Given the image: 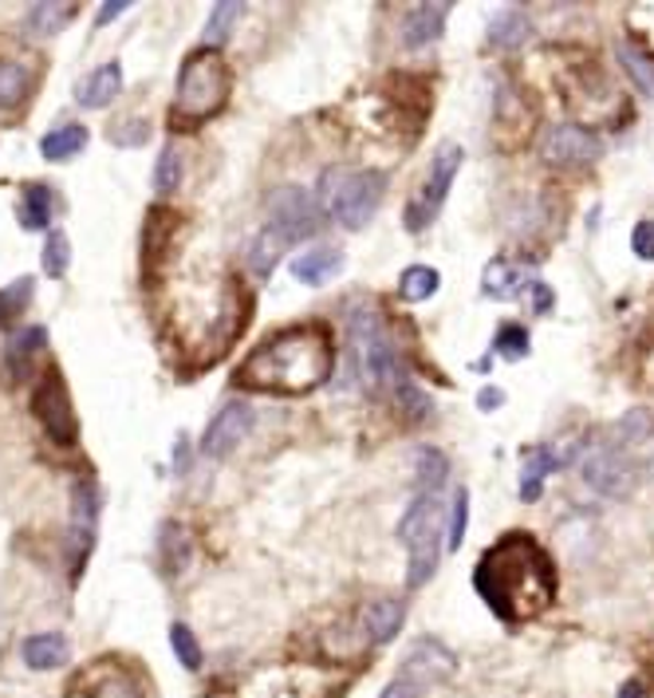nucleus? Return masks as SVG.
I'll return each instance as SVG.
<instances>
[{"label": "nucleus", "instance_id": "ea45409f", "mask_svg": "<svg viewBox=\"0 0 654 698\" xmlns=\"http://www.w3.org/2000/svg\"><path fill=\"white\" fill-rule=\"evenodd\" d=\"M466 525H469V493L454 490V510H449V548H458L466 541Z\"/></svg>", "mask_w": 654, "mask_h": 698}, {"label": "nucleus", "instance_id": "bb28decb", "mask_svg": "<svg viewBox=\"0 0 654 698\" xmlns=\"http://www.w3.org/2000/svg\"><path fill=\"white\" fill-rule=\"evenodd\" d=\"M189 557V537L182 533V525H162L159 528V568L166 576H178L182 565Z\"/></svg>", "mask_w": 654, "mask_h": 698}, {"label": "nucleus", "instance_id": "5701e85b", "mask_svg": "<svg viewBox=\"0 0 654 698\" xmlns=\"http://www.w3.org/2000/svg\"><path fill=\"white\" fill-rule=\"evenodd\" d=\"M556 466H560V458H556L548 446H536V450H528V458H524V470H521V501H541L544 473H552Z\"/></svg>", "mask_w": 654, "mask_h": 698}, {"label": "nucleus", "instance_id": "412c9836", "mask_svg": "<svg viewBox=\"0 0 654 698\" xmlns=\"http://www.w3.org/2000/svg\"><path fill=\"white\" fill-rule=\"evenodd\" d=\"M615 56H619V64H623L626 79L639 87V95L654 99V59L646 56L643 47H639L631 36H619L615 40Z\"/></svg>", "mask_w": 654, "mask_h": 698}, {"label": "nucleus", "instance_id": "cd10ccee", "mask_svg": "<svg viewBox=\"0 0 654 698\" xmlns=\"http://www.w3.org/2000/svg\"><path fill=\"white\" fill-rule=\"evenodd\" d=\"M438 288H442V276H438V269H430V264H411V269L399 276V293L411 304L430 301Z\"/></svg>", "mask_w": 654, "mask_h": 698}, {"label": "nucleus", "instance_id": "a18cd8bd", "mask_svg": "<svg viewBox=\"0 0 654 698\" xmlns=\"http://www.w3.org/2000/svg\"><path fill=\"white\" fill-rule=\"evenodd\" d=\"M127 9H131V0H107V4H99V17H95V24H111V20H119Z\"/></svg>", "mask_w": 654, "mask_h": 698}, {"label": "nucleus", "instance_id": "a878e982", "mask_svg": "<svg viewBox=\"0 0 654 698\" xmlns=\"http://www.w3.org/2000/svg\"><path fill=\"white\" fill-rule=\"evenodd\" d=\"M75 12H79V4H72V0H59V4L44 0V4H32L29 9V29L40 32V36H56L59 29L72 24Z\"/></svg>", "mask_w": 654, "mask_h": 698}, {"label": "nucleus", "instance_id": "9d476101", "mask_svg": "<svg viewBox=\"0 0 654 698\" xmlns=\"http://www.w3.org/2000/svg\"><path fill=\"white\" fill-rule=\"evenodd\" d=\"M541 154L548 166H588V162H596L603 154V142H599V134L584 131V127L560 123L544 134Z\"/></svg>", "mask_w": 654, "mask_h": 698}, {"label": "nucleus", "instance_id": "b1692460", "mask_svg": "<svg viewBox=\"0 0 654 698\" xmlns=\"http://www.w3.org/2000/svg\"><path fill=\"white\" fill-rule=\"evenodd\" d=\"M87 146V127L79 123H67V127H56V131H47L44 142H40V154H44L47 162H64V159H75V154Z\"/></svg>", "mask_w": 654, "mask_h": 698}, {"label": "nucleus", "instance_id": "a211bd4d", "mask_svg": "<svg viewBox=\"0 0 654 698\" xmlns=\"http://www.w3.org/2000/svg\"><path fill=\"white\" fill-rule=\"evenodd\" d=\"M402 620H406V608L402 600H374V604L363 608V632L371 643H391L394 635L402 632Z\"/></svg>", "mask_w": 654, "mask_h": 698}, {"label": "nucleus", "instance_id": "f03ea898", "mask_svg": "<svg viewBox=\"0 0 654 698\" xmlns=\"http://www.w3.org/2000/svg\"><path fill=\"white\" fill-rule=\"evenodd\" d=\"M473 585L501 620H533L556 600V565L528 533H509L477 560Z\"/></svg>", "mask_w": 654, "mask_h": 698}, {"label": "nucleus", "instance_id": "6ab92c4d", "mask_svg": "<svg viewBox=\"0 0 654 698\" xmlns=\"http://www.w3.org/2000/svg\"><path fill=\"white\" fill-rule=\"evenodd\" d=\"M20 655H24V663H29L32 670H56L72 659V643H67L59 632H44V635L24 640Z\"/></svg>", "mask_w": 654, "mask_h": 698}, {"label": "nucleus", "instance_id": "f704fd0d", "mask_svg": "<svg viewBox=\"0 0 654 698\" xmlns=\"http://www.w3.org/2000/svg\"><path fill=\"white\" fill-rule=\"evenodd\" d=\"M446 473H449L446 454H442L438 446H422L418 450V486L422 490L438 493V486L446 481Z\"/></svg>", "mask_w": 654, "mask_h": 698}, {"label": "nucleus", "instance_id": "4468645a", "mask_svg": "<svg viewBox=\"0 0 654 698\" xmlns=\"http://www.w3.org/2000/svg\"><path fill=\"white\" fill-rule=\"evenodd\" d=\"M299 237L292 233L288 226H281V221H264V229H257V237L249 241V269H253L257 276H269L272 264L281 261L284 253H288L292 246H296Z\"/></svg>", "mask_w": 654, "mask_h": 698}, {"label": "nucleus", "instance_id": "473e14b6", "mask_svg": "<svg viewBox=\"0 0 654 698\" xmlns=\"http://www.w3.org/2000/svg\"><path fill=\"white\" fill-rule=\"evenodd\" d=\"M651 430H654L651 411H643V406H635V411H626V415L615 423V443H619V450H623V446L646 443V438H651Z\"/></svg>", "mask_w": 654, "mask_h": 698}, {"label": "nucleus", "instance_id": "0eeeda50", "mask_svg": "<svg viewBox=\"0 0 654 698\" xmlns=\"http://www.w3.org/2000/svg\"><path fill=\"white\" fill-rule=\"evenodd\" d=\"M32 415L40 418V426L47 430L52 443H59V446L75 443V435H79V418H75L72 395H67L59 371H44V375H40L36 391H32Z\"/></svg>", "mask_w": 654, "mask_h": 698}, {"label": "nucleus", "instance_id": "72a5a7b5", "mask_svg": "<svg viewBox=\"0 0 654 698\" xmlns=\"http://www.w3.org/2000/svg\"><path fill=\"white\" fill-rule=\"evenodd\" d=\"M67 264H72V241H67L64 229H47V241H44V273L52 281L67 273Z\"/></svg>", "mask_w": 654, "mask_h": 698}, {"label": "nucleus", "instance_id": "f3484780", "mask_svg": "<svg viewBox=\"0 0 654 698\" xmlns=\"http://www.w3.org/2000/svg\"><path fill=\"white\" fill-rule=\"evenodd\" d=\"M288 269L299 284H327L339 269H344V253L331 246H312V249H304Z\"/></svg>", "mask_w": 654, "mask_h": 698}, {"label": "nucleus", "instance_id": "39448f33", "mask_svg": "<svg viewBox=\"0 0 654 698\" xmlns=\"http://www.w3.org/2000/svg\"><path fill=\"white\" fill-rule=\"evenodd\" d=\"M324 194H327V209L331 218L344 229H363L367 221L379 214V201L386 194V174L383 171H359V174H327L324 178Z\"/></svg>", "mask_w": 654, "mask_h": 698}, {"label": "nucleus", "instance_id": "aec40b11", "mask_svg": "<svg viewBox=\"0 0 654 698\" xmlns=\"http://www.w3.org/2000/svg\"><path fill=\"white\" fill-rule=\"evenodd\" d=\"M438 517H442L438 493L418 490V498L406 505V513H402V521H399V541H402V545H414V541H418L426 528L438 525Z\"/></svg>", "mask_w": 654, "mask_h": 698}, {"label": "nucleus", "instance_id": "7ed1b4c3", "mask_svg": "<svg viewBox=\"0 0 654 698\" xmlns=\"http://www.w3.org/2000/svg\"><path fill=\"white\" fill-rule=\"evenodd\" d=\"M229 87H233V76H229V64H225L221 52L206 44L194 47L182 59L178 87H174V123L197 127L214 119L229 99Z\"/></svg>", "mask_w": 654, "mask_h": 698}, {"label": "nucleus", "instance_id": "c03bdc74", "mask_svg": "<svg viewBox=\"0 0 654 698\" xmlns=\"http://www.w3.org/2000/svg\"><path fill=\"white\" fill-rule=\"evenodd\" d=\"M418 683H411V679H402V675H399V679H394V683H386V687H383V695H379V698H418Z\"/></svg>", "mask_w": 654, "mask_h": 698}, {"label": "nucleus", "instance_id": "a19ab883", "mask_svg": "<svg viewBox=\"0 0 654 698\" xmlns=\"http://www.w3.org/2000/svg\"><path fill=\"white\" fill-rule=\"evenodd\" d=\"M44 348V328H29V331H20L17 340L9 343V363H29L32 351Z\"/></svg>", "mask_w": 654, "mask_h": 698}, {"label": "nucleus", "instance_id": "c756f323", "mask_svg": "<svg viewBox=\"0 0 654 698\" xmlns=\"http://www.w3.org/2000/svg\"><path fill=\"white\" fill-rule=\"evenodd\" d=\"M489 40H493V47L524 44V40H528V20H524V12H516V9L497 12L493 24H489Z\"/></svg>", "mask_w": 654, "mask_h": 698}, {"label": "nucleus", "instance_id": "f257e3e1", "mask_svg": "<svg viewBox=\"0 0 654 698\" xmlns=\"http://www.w3.org/2000/svg\"><path fill=\"white\" fill-rule=\"evenodd\" d=\"M336 368V340L327 324H292L249 351L233 383L264 395H308L324 388Z\"/></svg>", "mask_w": 654, "mask_h": 698}, {"label": "nucleus", "instance_id": "2eb2a0df", "mask_svg": "<svg viewBox=\"0 0 654 698\" xmlns=\"http://www.w3.org/2000/svg\"><path fill=\"white\" fill-rule=\"evenodd\" d=\"M449 20V4H414L402 20V36H406V47H426L442 36Z\"/></svg>", "mask_w": 654, "mask_h": 698}, {"label": "nucleus", "instance_id": "79ce46f5", "mask_svg": "<svg viewBox=\"0 0 654 698\" xmlns=\"http://www.w3.org/2000/svg\"><path fill=\"white\" fill-rule=\"evenodd\" d=\"M150 134V123L146 119H127V123H115L111 127V142L115 146H142Z\"/></svg>", "mask_w": 654, "mask_h": 698}, {"label": "nucleus", "instance_id": "37998d69", "mask_svg": "<svg viewBox=\"0 0 654 698\" xmlns=\"http://www.w3.org/2000/svg\"><path fill=\"white\" fill-rule=\"evenodd\" d=\"M631 249H635L639 261H654V221H639L635 233H631Z\"/></svg>", "mask_w": 654, "mask_h": 698}, {"label": "nucleus", "instance_id": "dca6fc26", "mask_svg": "<svg viewBox=\"0 0 654 698\" xmlns=\"http://www.w3.org/2000/svg\"><path fill=\"white\" fill-rule=\"evenodd\" d=\"M122 91V64L119 59H111V64L95 67L91 76L79 79V87H75V103L79 107H107L115 99V95Z\"/></svg>", "mask_w": 654, "mask_h": 698}, {"label": "nucleus", "instance_id": "1a4fd4ad", "mask_svg": "<svg viewBox=\"0 0 654 698\" xmlns=\"http://www.w3.org/2000/svg\"><path fill=\"white\" fill-rule=\"evenodd\" d=\"M253 430V411L244 399H229V403L209 418L206 435H201V454L206 458H229L237 446L244 443V435Z\"/></svg>", "mask_w": 654, "mask_h": 698}, {"label": "nucleus", "instance_id": "6e6552de", "mask_svg": "<svg viewBox=\"0 0 654 698\" xmlns=\"http://www.w3.org/2000/svg\"><path fill=\"white\" fill-rule=\"evenodd\" d=\"M584 481L603 498H631L639 490V466L619 446H596L584 454Z\"/></svg>", "mask_w": 654, "mask_h": 698}, {"label": "nucleus", "instance_id": "ddd939ff", "mask_svg": "<svg viewBox=\"0 0 654 698\" xmlns=\"http://www.w3.org/2000/svg\"><path fill=\"white\" fill-rule=\"evenodd\" d=\"M458 670V659H454V652L449 647H442L438 640H418L411 647V655L402 659V679L411 683H434V679H449Z\"/></svg>", "mask_w": 654, "mask_h": 698}, {"label": "nucleus", "instance_id": "4be33fe9", "mask_svg": "<svg viewBox=\"0 0 654 698\" xmlns=\"http://www.w3.org/2000/svg\"><path fill=\"white\" fill-rule=\"evenodd\" d=\"M411 548V588H422L426 580H430L434 572H438V560H442V533L438 525L426 528Z\"/></svg>", "mask_w": 654, "mask_h": 698}, {"label": "nucleus", "instance_id": "393cba45", "mask_svg": "<svg viewBox=\"0 0 654 698\" xmlns=\"http://www.w3.org/2000/svg\"><path fill=\"white\" fill-rule=\"evenodd\" d=\"M20 226L24 229H52V189L29 182L20 194Z\"/></svg>", "mask_w": 654, "mask_h": 698}, {"label": "nucleus", "instance_id": "f8f14e48", "mask_svg": "<svg viewBox=\"0 0 654 698\" xmlns=\"http://www.w3.org/2000/svg\"><path fill=\"white\" fill-rule=\"evenodd\" d=\"M67 698H142V687L131 670H122L119 663H95L75 679Z\"/></svg>", "mask_w": 654, "mask_h": 698}, {"label": "nucleus", "instance_id": "423d86ee", "mask_svg": "<svg viewBox=\"0 0 654 698\" xmlns=\"http://www.w3.org/2000/svg\"><path fill=\"white\" fill-rule=\"evenodd\" d=\"M461 162H466V154H461V146H454V142H446V146L434 154L430 171H426V178H422L418 194H414L411 206H406V229H411V233H422V229L442 214L449 186H454V178H458V171H461Z\"/></svg>", "mask_w": 654, "mask_h": 698}, {"label": "nucleus", "instance_id": "c85d7f7f", "mask_svg": "<svg viewBox=\"0 0 654 698\" xmlns=\"http://www.w3.org/2000/svg\"><path fill=\"white\" fill-rule=\"evenodd\" d=\"M244 4L241 0H221V4H214V12H209L206 20V47H221L225 40H229V32H233V24L241 20Z\"/></svg>", "mask_w": 654, "mask_h": 698}, {"label": "nucleus", "instance_id": "de8ad7c7", "mask_svg": "<svg viewBox=\"0 0 654 698\" xmlns=\"http://www.w3.org/2000/svg\"><path fill=\"white\" fill-rule=\"evenodd\" d=\"M639 695H643V687H639V683L631 679V683L623 687V695H619V698H639Z\"/></svg>", "mask_w": 654, "mask_h": 698}, {"label": "nucleus", "instance_id": "4c0bfd02", "mask_svg": "<svg viewBox=\"0 0 654 698\" xmlns=\"http://www.w3.org/2000/svg\"><path fill=\"white\" fill-rule=\"evenodd\" d=\"M29 301H32V281H29V276H24V281H17L12 288H4V293H0V324L17 320L20 308H29Z\"/></svg>", "mask_w": 654, "mask_h": 698}, {"label": "nucleus", "instance_id": "7c9ffc66", "mask_svg": "<svg viewBox=\"0 0 654 698\" xmlns=\"http://www.w3.org/2000/svg\"><path fill=\"white\" fill-rule=\"evenodd\" d=\"M24 91H29V67L4 59V64H0V111H12V107H20Z\"/></svg>", "mask_w": 654, "mask_h": 698}, {"label": "nucleus", "instance_id": "20e7f679", "mask_svg": "<svg viewBox=\"0 0 654 698\" xmlns=\"http://www.w3.org/2000/svg\"><path fill=\"white\" fill-rule=\"evenodd\" d=\"M351 351H356V368L363 375L367 388L374 391H399L406 383L402 375V359L399 348H394L391 331H386L383 316L374 308H356L351 312Z\"/></svg>", "mask_w": 654, "mask_h": 698}, {"label": "nucleus", "instance_id": "58836bf2", "mask_svg": "<svg viewBox=\"0 0 654 698\" xmlns=\"http://www.w3.org/2000/svg\"><path fill=\"white\" fill-rule=\"evenodd\" d=\"M497 351L505 359H524L528 356V331L521 324H505V328L497 331Z\"/></svg>", "mask_w": 654, "mask_h": 698}, {"label": "nucleus", "instance_id": "9b49d317", "mask_svg": "<svg viewBox=\"0 0 654 698\" xmlns=\"http://www.w3.org/2000/svg\"><path fill=\"white\" fill-rule=\"evenodd\" d=\"M269 218L281 221V226H288L292 233L304 241V237H312L319 229V221H324V214H319L316 198H312L308 189L299 186H281L272 189L269 198Z\"/></svg>", "mask_w": 654, "mask_h": 698}, {"label": "nucleus", "instance_id": "2f4dec72", "mask_svg": "<svg viewBox=\"0 0 654 698\" xmlns=\"http://www.w3.org/2000/svg\"><path fill=\"white\" fill-rule=\"evenodd\" d=\"M154 194H174L178 189V182H182V154H178V146L170 142V146H162V154H159V162H154Z\"/></svg>", "mask_w": 654, "mask_h": 698}, {"label": "nucleus", "instance_id": "49530a36", "mask_svg": "<svg viewBox=\"0 0 654 698\" xmlns=\"http://www.w3.org/2000/svg\"><path fill=\"white\" fill-rule=\"evenodd\" d=\"M501 403H505V391H497V388H486L481 395H477V406H481V411H493V406H501Z\"/></svg>", "mask_w": 654, "mask_h": 698}, {"label": "nucleus", "instance_id": "e433bc0d", "mask_svg": "<svg viewBox=\"0 0 654 698\" xmlns=\"http://www.w3.org/2000/svg\"><path fill=\"white\" fill-rule=\"evenodd\" d=\"M486 293L489 296H513V288L516 284H521V273H516V269H509L505 261H493L486 269Z\"/></svg>", "mask_w": 654, "mask_h": 698}, {"label": "nucleus", "instance_id": "c9c22d12", "mask_svg": "<svg viewBox=\"0 0 654 698\" xmlns=\"http://www.w3.org/2000/svg\"><path fill=\"white\" fill-rule=\"evenodd\" d=\"M170 643H174V655H178L182 667H186V670H201L206 655H201V647H197L194 632H189L186 623H174V628H170Z\"/></svg>", "mask_w": 654, "mask_h": 698}]
</instances>
